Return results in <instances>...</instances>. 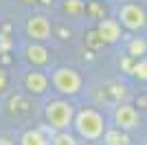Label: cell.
Instances as JSON below:
<instances>
[{
	"mask_svg": "<svg viewBox=\"0 0 147 145\" xmlns=\"http://www.w3.org/2000/svg\"><path fill=\"white\" fill-rule=\"evenodd\" d=\"M86 145H94V143H86Z\"/></svg>",
	"mask_w": 147,
	"mask_h": 145,
	"instance_id": "19",
	"label": "cell"
},
{
	"mask_svg": "<svg viewBox=\"0 0 147 145\" xmlns=\"http://www.w3.org/2000/svg\"><path fill=\"white\" fill-rule=\"evenodd\" d=\"M103 145H129V136L119 127H110L103 132Z\"/></svg>",
	"mask_w": 147,
	"mask_h": 145,
	"instance_id": "10",
	"label": "cell"
},
{
	"mask_svg": "<svg viewBox=\"0 0 147 145\" xmlns=\"http://www.w3.org/2000/svg\"><path fill=\"white\" fill-rule=\"evenodd\" d=\"M0 145H13V141L7 139V136H0Z\"/></svg>",
	"mask_w": 147,
	"mask_h": 145,
	"instance_id": "17",
	"label": "cell"
},
{
	"mask_svg": "<svg viewBox=\"0 0 147 145\" xmlns=\"http://www.w3.org/2000/svg\"><path fill=\"white\" fill-rule=\"evenodd\" d=\"M129 55L132 57H145L147 55V40H143V37H136V40H132L127 46Z\"/></svg>",
	"mask_w": 147,
	"mask_h": 145,
	"instance_id": "12",
	"label": "cell"
},
{
	"mask_svg": "<svg viewBox=\"0 0 147 145\" xmlns=\"http://www.w3.org/2000/svg\"><path fill=\"white\" fill-rule=\"evenodd\" d=\"M24 86H26V90L33 92V95H42L49 88V77L40 70H31L24 75Z\"/></svg>",
	"mask_w": 147,
	"mask_h": 145,
	"instance_id": "8",
	"label": "cell"
},
{
	"mask_svg": "<svg viewBox=\"0 0 147 145\" xmlns=\"http://www.w3.org/2000/svg\"><path fill=\"white\" fill-rule=\"evenodd\" d=\"M7 81H9V79H7V72L0 68V90H5V88H7Z\"/></svg>",
	"mask_w": 147,
	"mask_h": 145,
	"instance_id": "16",
	"label": "cell"
},
{
	"mask_svg": "<svg viewBox=\"0 0 147 145\" xmlns=\"http://www.w3.org/2000/svg\"><path fill=\"white\" fill-rule=\"evenodd\" d=\"M132 72H134L141 81H147V57H138V62L132 66Z\"/></svg>",
	"mask_w": 147,
	"mask_h": 145,
	"instance_id": "13",
	"label": "cell"
},
{
	"mask_svg": "<svg viewBox=\"0 0 147 145\" xmlns=\"http://www.w3.org/2000/svg\"><path fill=\"white\" fill-rule=\"evenodd\" d=\"M119 20L125 29L129 31H138L147 24V13L141 5H134V2H125V5L119 9Z\"/></svg>",
	"mask_w": 147,
	"mask_h": 145,
	"instance_id": "4",
	"label": "cell"
},
{
	"mask_svg": "<svg viewBox=\"0 0 147 145\" xmlns=\"http://www.w3.org/2000/svg\"><path fill=\"white\" fill-rule=\"evenodd\" d=\"M97 33H99V37H101V42L114 44L119 37H121V24H119V20L103 18L99 22V26H97Z\"/></svg>",
	"mask_w": 147,
	"mask_h": 145,
	"instance_id": "7",
	"label": "cell"
},
{
	"mask_svg": "<svg viewBox=\"0 0 147 145\" xmlns=\"http://www.w3.org/2000/svg\"><path fill=\"white\" fill-rule=\"evenodd\" d=\"M44 115H46V121H49V125L57 132H66L70 123L75 119V110L73 106L64 99H55V101H49L46 103V110H44Z\"/></svg>",
	"mask_w": 147,
	"mask_h": 145,
	"instance_id": "2",
	"label": "cell"
},
{
	"mask_svg": "<svg viewBox=\"0 0 147 145\" xmlns=\"http://www.w3.org/2000/svg\"><path fill=\"white\" fill-rule=\"evenodd\" d=\"M73 123H75L77 134L86 141H97L105 132V119L94 108H81L77 112V117L73 119Z\"/></svg>",
	"mask_w": 147,
	"mask_h": 145,
	"instance_id": "1",
	"label": "cell"
},
{
	"mask_svg": "<svg viewBox=\"0 0 147 145\" xmlns=\"http://www.w3.org/2000/svg\"><path fill=\"white\" fill-rule=\"evenodd\" d=\"M51 145H77V139L68 132H57L51 141Z\"/></svg>",
	"mask_w": 147,
	"mask_h": 145,
	"instance_id": "14",
	"label": "cell"
},
{
	"mask_svg": "<svg viewBox=\"0 0 147 145\" xmlns=\"http://www.w3.org/2000/svg\"><path fill=\"white\" fill-rule=\"evenodd\" d=\"M81 75L75 68H68V66H59L55 68L53 72V86L59 95H66V97H73L81 90Z\"/></svg>",
	"mask_w": 147,
	"mask_h": 145,
	"instance_id": "3",
	"label": "cell"
},
{
	"mask_svg": "<svg viewBox=\"0 0 147 145\" xmlns=\"http://www.w3.org/2000/svg\"><path fill=\"white\" fill-rule=\"evenodd\" d=\"M24 53H26V60H29L31 64L44 66V64L49 62V51H46V46H42V44H29Z\"/></svg>",
	"mask_w": 147,
	"mask_h": 145,
	"instance_id": "9",
	"label": "cell"
},
{
	"mask_svg": "<svg viewBox=\"0 0 147 145\" xmlns=\"http://www.w3.org/2000/svg\"><path fill=\"white\" fill-rule=\"evenodd\" d=\"M18 2H22V5H29V2H33V0H18Z\"/></svg>",
	"mask_w": 147,
	"mask_h": 145,
	"instance_id": "18",
	"label": "cell"
},
{
	"mask_svg": "<svg viewBox=\"0 0 147 145\" xmlns=\"http://www.w3.org/2000/svg\"><path fill=\"white\" fill-rule=\"evenodd\" d=\"M51 141L46 139V134L42 130H26L20 136V145H49Z\"/></svg>",
	"mask_w": 147,
	"mask_h": 145,
	"instance_id": "11",
	"label": "cell"
},
{
	"mask_svg": "<svg viewBox=\"0 0 147 145\" xmlns=\"http://www.w3.org/2000/svg\"><path fill=\"white\" fill-rule=\"evenodd\" d=\"M138 121H141V117H138V110L134 106H129V103H119L117 106V110H114V125L119 130L129 132V130L138 127Z\"/></svg>",
	"mask_w": 147,
	"mask_h": 145,
	"instance_id": "5",
	"label": "cell"
},
{
	"mask_svg": "<svg viewBox=\"0 0 147 145\" xmlns=\"http://www.w3.org/2000/svg\"><path fill=\"white\" fill-rule=\"evenodd\" d=\"M26 33L35 42H44L51 37V22L44 16H31L29 22H26Z\"/></svg>",
	"mask_w": 147,
	"mask_h": 145,
	"instance_id": "6",
	"label": "cell"
},
{
	"mask_svg": "<svg viewBox=\"0 0 147 145\" xmlns=\"http://www.w3.org/2000/svg\"><path fill=\"white\" fill-rule=\"evenodd\" d=\"M64 9H66L68 13H73V16H79V13L84 11V2H81V0H66Z\"/></svg>",
	"mask_w": 147,
	"mask_h": 145,
	"instance_id": "15",
	"label": "cell"
}]
</instances>
